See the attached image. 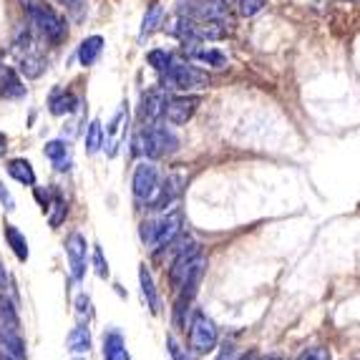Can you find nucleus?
Returning <instances> with one entry per match:
<instances>
[{"label":"nucleus","mask_w":360,"mask_h":360,"mask_svg":"<svg viewBox=\"0 0 360 360\" xmlns=\"http://www.w3.org/2000/svg\"><path fill=\"white\" fill-rule=\"evenodd\" d=\"M267 360H280V358H277V355H270V358H267Z\"/></svg>","instance_id":"nucleus-40"},{"label":"nucleus","mask_w":360,"mask_h":360,"mask_svg":"<svg viewBox=\"0 0 360 360\" xmlns=\"http://www.w3.org/2000/svg\"><path fill=\"white\" fill-rule=\"evenodd\" d=\"M18 312L6 300V295H0V330H18Z\"/></svg>","instance_id":"nucleus-23"},{"label":"nucleus","mask_w":360,"mask_h":360,"mask_svg":"<svg viewBox=\"0 0 360 360\" xmlns=\"http://www.w3.org/2000/svg\"><path fill=\"white\" fill-rule=\"evenodd\" d=\"M197 106H199V96H174L164 103L162 116L169 121V124L181 127V124H186V121L192 119Z\"/></svg>","instance_id":"nucleus-7"},{"label":"nucleus","mask_w":360,"mask_h":360,"mask_svg":"<svg viewBox=\"0 0 360 360\" xmlns=\"http://www.w3.org/2000/svg\"><path fill=\"white\" fill-rule=\"evenodd\" d=\"M134 197L139 202H154L156 192H159V174H156V167L151 162H139L134 169Z\"/></svg>","instance_id":"nucleus-6"},{"label":"nucleus","mask_w":360,"mask_h":360,"mask_svg":"<svg viewBox=\"0 0 360 360\" xmlns=\"http://www.w3.org/2000/svg\"><path fill=\"white\" fill-rule=\"evenodd\" d=\"M89 348H91L89 328H84V325L73 328V330L68 333V350H71V353H89Z\"/></svg>","instance_id":"nucleus-21"},{"label":"nucleus","mask_w":360,"mask_h":360,"mask_svg":"<svg viewBox=\"0 0 360 360\" xmlns=\"http://www.w3.org/2000/svg\"><path fill=\"white\" fill-rule=\"evenodd\" d=\"M51 114L53 116H66V114H73L78 108V98L73 94H66V91H60L56 96H51Z\"/></svg>","instance_id":"nucleus-20"},{"label":"nucleus","mask_w":360,"mask_h":360,"mask_svg":"<svg viewBox=\"0 0 360 360\" xmlns=\"http://www.w3.org/2000/svg\"><path fill=\"white\" fill-rule=\"evenodd\" d=\"M0 202H3V207H6L8 212L15 210V202H13L11 192H8V189H6V186H3V184H0Z\"/></svg>","instance_id":"nucleus-33"},{"label":"nucleus","mask_w":360,"mask_h":360,"mask_svg":"<svg viewBox=\"0 0 360 360\" xmlns=\"http://www.w3.org/2000/svg\"><path fill=\"white\" fill-rule=\"evenodd\" d=\"M86 237L81 232H73L66 240V255H68V264H71V277L76 283H81L86 275Z\"/></svg>","instance_id":"nucleus-8"},{"label":"nucleus","mask_w":360,"mask_h":360,"mask_svg":"<svg viewBox=\"0 0 360 360\" xmlns=\"http://www.w3.org/2000/svg\"><path fill=\"white\" fill-rule=\"evenodd\" d=\"M94 264H96V275L98 277H108V262L103 259L101 247H94Z\"/></svg>","instance_id":"nucleus-31"},{"label":"nucleus","mask_w":360,"mask_h":360,"mask_svg":"<svg viewBox=\"0 0 360 360\" xmlns=\"http://www.w3.org/2000/svg\"><path fill=\"white\" fill-rule=\"evenodd\" d=\"M167 348H169V355H172L174 360H192V355L186 353V350L181 348L174 338H169V340H167Z\"/></svg>","instance_id":"nucleus-29"},{"label":"nucleus","mask_w":360,"mask_h":360,"mask_svg":"<svg viewBox=\"0 0 360 360\" xmlns=\"http://www.w3.org/2000/svg\"><path fill=\"white\" fill-rule=\"evenodd\" d=\"M222 3H227V6H234V3H237V0H222Z\"/></svg>","instance_id":"nucleus-38"},{"label":"nucleus","mask_w":360,"mask_h":360,"mask_svg":"<svg viewBox=\"0 0 360 360\" xmlns=\"http://www.w3.org/2000/svg\"><path fill=\"white\" fill-rule=\"evenodd\" d=\"M297 360H330V350L328 348H310V350H305V353L300 355Z\"/></svg>","instance_id":"nucleus-30"},{"label":"nucleus","mask_w":360,"mask_h":360,"mask_svg":"<svg viewBox=\"0 0 360 360\" xmlns=\"http://www.w3.org/2000/svg\"><path fill=\"white\" fill-rule=\"evenodd\" d=\"M23 11L25 18L33 28L41 33L49 43H60L66 38V20L60 18L58 13L53 11L51 6L41 3V0H23Z\"/></svg>","instance_id":"nucleus-1"},{"label":"nucleus","mask_w":360,"mask_h":360,"mask_svg":"<svg viewBox=\"0 0 360 360\" xmlns=\"http://www.w3.org/2000/svg\"><path fill=\"white\" fill-rule=\"evenodd\" d=\"M103 146V129L101 121H91L89 131H86V154H96Z\"/></svg>","instance_id":"nucleus-25"},{"label":"nucleus","mask_w":360,"mask_h":360,"mask_svg":"<svg viewBox=\"0 0 360 360\" xmlns=\"http://www.w3.org/2000/svg\"><path fill=\"white\" fill-rule=\"evenodd\" d=\"M164 89L172 91H192V89H205L210 86V76L189 66L186 60H169V66L164 68Z\"/></svg>","instance_id":"nucleus-4"},{"label":"nucleus","mask_w":360,"mask_h":360,"mask_svg":"<svg viewBox=\"0 0 360 360\" xmlns=\"http://www.w3.org/2000/svg\"><path fill=\"white\" fill-rule=\"evenodd\" d=\"M176 149H179V139L174 136V131H169L167 127H159L156 121L146 124L134 139V151L149 156V159H162L167 154H174Z\"/></svg>","instance_id":"nucleus-2"},{"label":"nucleus","mask_w":360,"mask_h":360,"mask_svg":"<svg viewBox=\"0 0 360 360\" xmlns=\"http://www.w3.org/2000/svg\"><path fill=\"white\" fill-rule=\"evenodd\" d=\"M8 174L25 186L36 184V172H33L30 162H25V159H13V162H8Z\"/></svg>","instance_id":"nucleus-18"},{"label":"nucleus","mask_w":360,"mask_h":360,"mask_svg":"<svg viewBox=\"0 0 360 360\" xmlns=\"http://www.w3.org/2000/svg\"><path fill=\"white\" fill-rule=\"evenodd\" d=\"M103 51V38L101 36H91L86 38L81 46H78V60H81V66H94L98 60Z\"/></svg>","instance_id":"nucleus-17"},{"label":"nucleus","mask_w":360,"mask_h":360,"mask_svg":"<svg viewBox=\"0 0 360 360\" xmlns=\"http://www.w3.org/2000/svg\"><path fill=\"white\" fill-rule=\"evenodd\" d=\"M103 360H131L121 333L111 330L103 335Z\"/></svg>","instance_id":"nucleus-14"},{"label":"nucleus","mask_w":360,"mask_h":360,"mask_svg":"<svg viewBox=\"0 0 360 360\" xmlns=\"http://www.w3.org/2000/svg\"><path fill=\"white\" fill-rule=\"evenodd\" d=\"M43 151H46V156H49L51 162H53V167L58 169V172H66V169H71V154H68V144H66V141H60V139H56V141H49Z\"/></svg>","instance_id":"nucleus-16"},{"label":"nucleus","mask_w":360,"mask_h":360,"mask_svg":"<svg viewBox=\"0 0 360 360\" xmlns=\"http://www.w3.org/2000/svg\"><path fill=\"white\" fill-rule=\"evenodd\" d=\"M205 270H207V259L202 257V252H199L197 257L189 262V270H186L184 280H181L179 290H181V297H184V300H192L194 295H197V288H199V283H202Z\"/></svg>","instance_id":"nucleus-11"},{"label":"nucleus","mask_w":360,"mask_h":360,"mask_svg":"<svg viewBox=\"0 0 360 360\" xmlns=\"http://www.w3.org/2000/svg\"><path fill=\"white\" fill-rule=\"evenodd\" d=\"M76 312H78V318H91V300H89V295H78L76 297Z\"/></svg>","instance_id":"nucleus-32"},{"label":"nucleus","mask_w":360,"mask_h":360,"mask_svg":"<svg viewBox=\"0 0 360 360\" xmlns=\"http://www.w3.org/2000/svg\"><path fill=\"white\" fill-rule=\"evenodd\" d=\"M199 255V245L197 242H186L184 247L176 250V257L169 267V280H172V288L179 290L181 288V280H184L186 270H189V262Z\"/></svg>","instance_id":"nucleus-9"},{"label":"nucleus","mask_w":360,"mask_h":360,"mask_svg":"<svg viewBox=\"0 0 360 360\" xmlns=\"http://www.w3.org/2000/svg\"><path fill=\"white\" fill-rule=\"evenodd\" d=\"M0 94L6 98H20L25 96V86L20 81L18 71L13 68H0Z\"/></svg>","instance_id":"nucleus-13"},{"label":"nucleus","mask_w":360,"mask_h":360,"mask_svg":"<svg viewBox=\"0 0 360 360\" xmlns=\"http://www.w3.org/2000/svg\"><path fill=\"white\" fill-rule=\"evenodd\" d=\"M149 66L154 68V71H164V68L169 66V60H172V53H167V51L156 49V51H149Z\"/></svg>","instance_id":"nucleus-27"},{"label":"nucleus","mask_w":360,"mask_h":360,"mask_svg":"<svg viewBox=\"0 0 360 360\" xmlns=\"http://www.w3.org/2000/svg\"><path fill=\"white\" fill-rule=\"evenodd\" d=\"M237 3H240V13L245 18H252L264 8V0H237Z\"/></svg>","instance_id":"nucleus-28"},{"label":"nucleus","mask_w":360,"mask_h":360,"mask_svg":"<svg viewBox=\"0 0 360 360\" xmlns=\"http://www.w3.org/2000/svg\"><path fill=\"white\" fill-rule=\"evenodd\" d=\"M214 360H234V348H232V345H224Z\"/></svg>","instance_id":"nucleus-34"},{"label":"nucleus","mask_w":360,"mask_h":360,"mask_svg":"<svg viewBox=\"0 0 360 360\" xmlns=\"http://www.w3.org/2000/svg\"><path fill=\"white\" fill-rule=\"evenodd\" d=\"M6 240L13 252H15V257H18L20 262H25V259H28V242H25V234L20 232L15 224H6Z\"/></svg>","instance_id":"nucleus-19"},{"label":"nucleus","mask_w":360,"mask_h":360,"mask_svg":"<svg viewBox=\"0 0 360 360\" xmlns=\"http://www.w3.org/2000/svg\"><path fill=\"white\" fill-rule=\"evenodd\" d=\"M8 288V272H6V267L0 264V290H6Z\"/></svg>","instance_id":"nucleus-35"},{"label":"nucleus","mask_w":360,"mask_h":360,"mask_svg":"<svg viewBox=\"0 0 360 360\" xmlns=\"http://www.w3.org/2000/svg\"><path fill=\"white\" fill-rule=\"evenodd\" d=\"M219 333H217L214 320H210L205 312H194L192 323H189V345L197 355H205L217 348Z\"/></svg>","instance_id":"nucleus-5"},{"label":"nucleus","mask_w":360,"mask_h":360,"mask_svg":"<svg viewBox=\"0 0 360 360\" xmlns=\"http://www.w3.org/2000/svg\"><path fill=\"white\" fill-rule=\"evenodd\" d=\"M6 149H8V139L3 136V134H0V156L6 154Z\"/></svg>","instance_id":"nucleus-37"},{"label":"nucleus","mask_w":360,"mask_h":360,"mask_svg":"<svg viewBox=\"0 0 360 360\" xmlns=\"http://www.w3.org/2000/svg\"><path fill=\"white\" fill-rule=\"evenodd\" d=\"M139 283H141V297H144L146 307H149L154 315H159V310H162V302H159L154 280H151V272L146 270V267H141V270H139Z\"/></svg>","instance_id":"nucleus-15"},{"label":"nucleus","mask_w":360,"mask_h":360,"mask_svg":"<svg viewBox=\"0 0 360 360\" xmlns=\"http://www.w3.org/2000/svg\"><path fill=\"white\" fill-rule=\"evenodd\" d=\"M184 56L186 58L197 60V63H205L212 68H224L227 66V56L217 49H207L202 43H184Z\"/></svg>","instance_id":"nucleus-10"},{"label":"nucleus","mask_w":360,"mask_h":360,"mask_svg":"<svg viewBox=\"0 0 360 360\" xmlns=\"http://www.w3.org/2000/svg\"><path fill=\"white\" fill-rule=\"evenodd\" d=\"M164 103H167L164 91H149V94H144L141 96V106H139V119L144 121V124H154L162 116Z\"/></svg>","instance_id":"nucleus-12"},{"label":"nucleus","mask_w":360,"mask_h":360,"mask_svg":"<svg viewBox=\"0 0 360 360\" xmlns=\"http://www.w3.org/2000/svg\"><path fill=\"white\" fill-rule=\"evenodd\" d=\"M181 232V212L174 210L169 212L167 217L156 219V222H144L141 224V240L146 245H151L159 252V250H167L172 242L179 237Z\"/></svg>","instance_id":"nucleus-3"},{"label":"nucleus","mask_w":360,"mask_h":360,"mask_svg":"<svg viewBox=\"0 0 360 360\" xmlns=\"http://www.w3.org/2000/svg\"><path fill=\"white\" fill-rule=\"evenodd\" d=\"M60 6H66V8H71V11H76L78 6H81V0H58Z\"/></svg>","instance_id":"nucleus-36"},{"label":"nucleus","mask_w":360,"mask_h":360,"mask_svg":"<svg viewBox=\"0 0 360 360\" xmlns=\"http://www.w3.org/2000/svg\"><path fill=\"white\" fill-rule=\"evenodd\" d=\"M242 360H255V355L250 353V355H245V358H242Z\"/></svg>","instance_id":"nucleus-39"},{"label":"nucleus","mask_w":360,"mask_h":360,"mask_svg":"<svg viewBox=\"0 0 360 360\" xmlns=\"http://www.w3.org/2000/svg\"><path fill=\"white\" fill-rule=\"evenodd\" d=\"M46 210H51V214H49V222H51V227H58L63 219H66V212H68V207H66V202L56 194L53 197V202H49V207Z\"/></svg>","instance_id":"nucleus-26"},{"label":"nucleus","mask_w":360,"mask_h":360,"mask_svg":"<svg viewBox=\"0 0 360 360\" xmlns=\"http://www.w3.org/2000/svg\"><path fill=\"white\" fill-rule=\"evenodd\" d=\"M43 68H46V60L38 53H25L18 63V71L23 73L25 78H38L43 73Z\"/></svg>","instance_id":"nucleus-22"},{"label":"nucleus","mask_w":360,"mask_h":360,"mask_svg":"<svg viewBox=\"0 0 360 360\" xmlns=\"http://www.w3.org/2000/svg\"><path fill=\"white\" fill-rule=\"evenodd\" d=\"M162 20H164V8L159 6V3H154V6L146 11L144 20H141V41H144L146 36H151V33L162 25Z\"/></svg>","instance_id":"nucleus-24"}]
</instances>
